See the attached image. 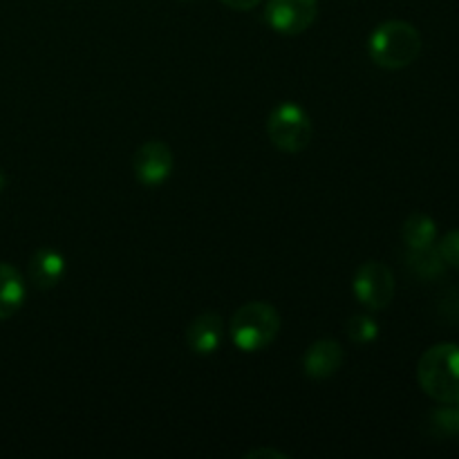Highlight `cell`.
Here are the masks:
<instances>
[{"label":"cell","instance_id":"ffe728a7","mask_svg":"<svg viewBox=\"0 0 459 459\" xmlns=\"http://www.w3.org/2000/svg\"><path fill=\"white\" fill-rule=\"evenodd\" d=\"M182 3H191V0H182Z\"/></svg>","mask_w":459,"mask_h":459},{"label":"cell","instance_id":"6da1fadb","mask_svg":"<svg viewBox=\"0 0 459 459\" xmlns=\"http://www.w3.org/2000/svg\"><path fill=\"white\" fill-rule=\"evenodd\" d=\"M368 54L381 70H403L421 54V34L406 21H385L368 39Z\"/></svg>","mask_w":459,"mask_h":459},{"label":"cell","instance_id":"5b68a950","mask_svg":"<svg viewBox=\"0 0 459 459\" xmlns=\"http://www.w3.org/2000/svg\"><path fill=\"white\" fill-rule=\"evenodd\" d=\"M352 291L359 299L363 307L372 309V312H381L393 303L394 296V276L390 272L388 264L379 263V260H370L363 263L357 269L352 281Z\"/></svg>","mask_w":459,"mask_h":459},{"label":"cell","instance_id":"d6986e66","mask_svg":"<svg viewBox=\"0 0 459 459\" xmlns=\"http://www.w3.org/2000/svg\"><path fill=\"white\" fill-rule=\"evenodd\" d=\"M3 186H4V175L0 173V191H3Z\"/></svg>","mask_w":459,"mask_h":459},{"label":"cell","instance_id":"8fae6325","mask_svg":"<svg viewBox=\"0 0 459 459\" xmlns=\"http://www.w3.org/2000/svg\"><path fill=\"white\" fill-rule=\"evenodd\" d=\"M27 287L21 272L7 263H0V321L12 318L25 303Z\"/></svg>","mask_w":459,"mask_h":459},{"label":"cell","instance_id":"8992f818","mask_svg":"<svg viewBox=\"0 0 459 459\" xmlns=\"http://www.w3.org/2000/svg\"><path fill=\"white\" fill-rule=\"evenodd\" d=\"M318 16V0H267L264 22L276 34L299 36L314 25Z\"/></svg>","mask_w":459,"mask_h":459},{"label":"cell","instance_id":"e0dca14e","mask_svg":"<svg viewBox=\"0 0 459 459\" xmlns=\"http://www.w3.org/2000/svg\"><path fill=\"white\" fill-rule=\"evenodd\" d=\"M222 3L227 4V7L236 9V12H249V9L258 7L263 0H222Z\"/></svg>","mask_w":459,"mask_h":459},{"label":"cell","instance_id":"4fadbf2b","mask_svg":"<svg viewBox=\"0 0 459 459\" xmlns=\"http://www.w3.org/2000/svg\"><path fill=\"white\" fill-rule=\"evenodd\" d=\"M408 267L417 273L420 278H426V281H433V278L442 276L444 263L442 254H439L437 247H426V249H408Z\"/></svg>","mask_w":459,"mask_h":459},{"label":"cell","instance_id":"52a82bcc","mask_svg":"<svg viewBox=\"0 0 459 459\" xmlns=\"http://www.w3.org/2000/svg\"><path fill=\"white\" fill-rule=\"evenodd\" d=\"M173 151L164 142H157V139L139 146L133 157L134 178L143 186H160V184H164L170 178V173H173Z\"/></svg>","mask_w":459,"mask_h":459},{"label":"cell","instance_id":"3957f363","mask_svg":"<svg viewBox=\"0 0 459 459\" xmlns=\"http://www.w3.org/2000/svg\"><path fill=\"white\" fill-rule=\"evenodd\" d=\"M281 332V314L263 300L247 303L233 314L229 334L233 345L242 352H260L276 341Z\"/></svg>","mask_w":459,"mask_h":459},{"label":"cell","instance_id":"9c48e42d","mask_svg":"<svg viewBox=\"0 0 459 459\" xmlns=\"http://www.w3.org/2000/svg\"><path fill=\"white\" fill-rule=\"evenodd\" d=\"M343 366V348L334 339H321L303 354V370L309 379H330Z\"/></svg>","mask_w":459,"mask_h":459},{"label":"cell","instance_id":"ba28073f","mask_svg":"<svg viewBox=\"0 0 459 459\" xmlns=\"http://www.w3.org/2000/svg\"><path fill=\"white\" fill-rule=\"evenodd\" d=\"M224 341V318L218 312H204L186 330V343L197 357H211Z\"/></svg>","mask_w":459,"mask_h":459},{"label":"cell","instance_id":"2e32d148","mask_svg":"<svg viewBox=\"0 0 459 459\" xmlns=\"http://www.w3.org/2000/svg\"><path fill=\"white\" fill-rule=\"evenodd\" d=\"M437 249H439V254H442L444 263L459 269V229H453V231H448L446 236L439 240Z\"/></svg>","mask_w":459,"mask_h":459},{"label":"cell","instance_id":"5bb4252c","mask_svg":"<svg viewBox=\"0 0 459 459\" xmlns=\"http://www.w3.org/2000/svg\"><path fill=\"white\" fill-rule=\"evenodd\" d=\"M430 424L439 437L459 439V402L457 403H444L442 408L430 415Z\"/></svg>","mask_w":459,"mask_h":459},{"label":"cell","instance_id":"7c38bea8","mask_svg":"<svg viewBox=\"0 0 459 459\" xmlns=\"http://www.w3.org/2000/svg\"><path fill=\"white\" fill-rule=\"evenodd\" d=\"M402 238L408 249H426V247H433L435 240H437V224L430 215L412 213L403 222Z\"/></svg>","mask_w":459,"mask_h":459},{"label":"cell","instance_id":"9a60e30c","mask_svg":"<svg viewBox=\"0 0 459 459\" xmlns=\"http://www.w3.org/2000/svg\"><path fill=\"white\" fill-rule=\"evenodd\" d=\"M348 336L354 341V343H372V341L379 336V325L372 316L368 314H359V316H352L348 321Z\"/></svg>","mask_w":459,"mask_h":459},{"label":"cell","instance_id":"7a4b0ae2","mask_svg":"<svg viewBox=\"0 0 459 459\" xmlns=\"http://www.w3.org/2000/svg\"><path fill=\"white\" fill-rule=\"evenodd\" d=\"M421 390L439 403L459 402V345L439 343L426 350L417 363Z\"/></svg>","mask_w":459,"mask_h":459},{"label":"cell","instance_id":"ac0fdd59","mask_svg":"<svg viewBox=\"0 0 459 459\" xmlns=\"http://www.w3.org/2000/svg\"><path fill=\"white\" fill-rule=\"evenodd\" d=\"M247 457H273V459H285L287 455H285V453L269 451V448H264V451H251V453H247Z\"/></svg>","mask_w":459,"mask_h":459},{"label":"cell","instance_id":"30bf717a","mask_svg":"<svg viewBox=\"0 0 459 459\" xmlns=\"http://www.w3.org/2000/svg\"><path fill=\"white\" fill-rule=\"evenodd\" d=\"M27 273L36 290H52L65 276V258L56 249H39L31 255Z\"/></svg>","mask_w":459,"mask_h":459},{"label":"cell","instance_id":"277c9868","mask_svg":"<svg viewBox=\"0 0 459 459\" xmlns=\"http://www.w3.org/2000/svg\"><path fill=\"white\" fill-rule=\"evenodd\" d=\"M267 134L269 142L278 151L296 155V152L305 151L309 146L314 137V126L303 106L294 101H285L273 108V112L269 115Z\"/></svg>","mask_w":459,"mask_h":459}]
</instances>
